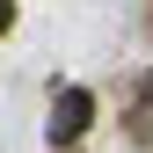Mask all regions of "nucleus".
Segmentation results:
<instances>
[{
    "label": "nucleus",
    "instance_id": "nucleus-2",
    "mask_svg": "<svg viewBox=\"0 0 153 153\" xmlns=\"http://www.w3.org/2000/svg\"><path fill=\"white\" fill-rule=\"evenodd\" d=\"M15 29V0H0V36H7Z\"/></svg>",
    "mask_w": 153,
    "mask_h": 153
},
{
    "label": "nucleus",
    "instance_id": "nucleus-1",
    "mask_svg": "<svg viewBox=\"0 0 153 153\" xmlns=\"http://www.w3.org/2000/svg\"><path fill=\"white\" fill-rule=\"evenodd\" d=\"M88 124H95V95L88 88H59V95H51V117H44V139L51 146H73Z\"/></svg>",
    "mask_w": 153,
    "mask_h": 153
}]
</instances>
